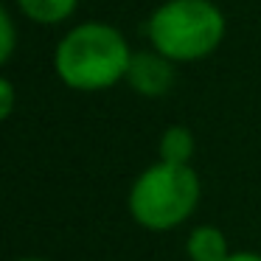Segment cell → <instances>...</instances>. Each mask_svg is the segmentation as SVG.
<instances>
[{
	"instance_id": "1",
	"label": "cell",
	"mask_w": 261,
	"mask_h": 261,
	"mask_svg": "<svg viewBox=\"0 0 261 261\" xmlns=\"http://www.w3.org/2000/svg\"><path fill=\"white\" fill-rule=\"evenodd\" d=\"M135 48L124 31L104 20L76 23L54 48V73L68 90L104 93L126 79Z\"/></svg>"
},
{
	"instance_id": "2",
	"label": "cell",
	"mask_w": 261,
	"mask_h": 261,
	"mask_svg": "<svg viewBox=\"0 0 261 261\" xmlns=\"http://www.w3.org/2000/svg\"><path fill=\"white\" fill-rule=\"evenodd\" d=\"M146 42L177 65L214 57L227 37V17L216 0H163L146 17Z\"/></svg>"
},
{
	"instance_id": "3",
	"label": "cell",
	"mask_w": 261,
	"mask_h": 261,
	"mask_svg": "<svg viewBox=\"0 0 261 261\" xmlns=\"http://www.w3.org/2000/svg\"><path fill=\"white\" fill-rule=\"evenodd\" d=\"M202 202V180L194 166L154 160L132 180L126 211L149 233H171L186 225Z\"/></svg>"
},
{
	"instance_id": "4",
	"label": "cell",
	"mask_w": 261,
	"mask_h": 261,
	"mask_svg": "<svg viewBox=\"0 0 261 261\" xmlns=\"http://www.w3.org/2000/svg\"><path fill=\"white\" fill-rule=\"evenodd\" d=\"M177 82V62L163 57L154 48H143V51L132 54L129 70H126L124 85L129 87L135 96L143 98H163L171 93Z\"/></svg>"
},
{
	"instance_id": "5",
	"label": "cell",
	"mask_w": 261,
	"mask_h": 261,
	"mask_svg": "<svg viewBox=\"0 0 261 261\" xmlns=\"http://www.w3.org/2000/svg\"><path fill=\"white\" fill-rule=\"evenodd\" d=\"M182 250H186L188 261H225L230 255V242H227L222 227L202 222L186 233Z\"/></svg>"
},
{
	"instance_id": "6",
	"label": "cell",
	"mask_w": 261,
	"mask_h": 261,
	"mask_svg": "<svg viewBox=\"0 0 261 261\" xmlns=\"http://www.w3.org/2000/svg\"><path fill=\"white\" fill-rule=\"evenodd\" d=\"M20 17L34 25H62L79 9V0H12Z\"/></svg>"
},
{
	"instance_id": "7",
	"label": "cell",
	"mask_w": 261,
	"mask_h": 261,
	"mask_svg": "<svg viewBox=\"0 0 261 261\" xmlns=\"http://www.w3.org/2000/svg\"><path fill=\"white\" fill-rule=\"evenodd\" d=\"M194 154H197V135H194L191 126L171 124V126H166V129L160 132V138H158V160L191 166Z\"/></svg>"
},
{
	"instance_id": "8",
	"label": "cell",
	"mask_w": 261,
	"mask_h": 261,
	"mask_svg": "<svg viewBox=\"0 0 261 261\" xmlns=\"http://www.w3.org/2000/svg\"><path fill=\"white\" fill-rule=\"evenodd\" d=\"M17 51V23L9 6L0 9V62L9 65Z\"/></svg>"
},
{
	"instance_id": "9",
	"label": "cell",
	"mask_w": 261,
	"mask_h": 261,
	"mask_svg": "<svg viewBox=\"0 0 261 261\" xmlns=\"http://www.w3.org/2000/svg\"><path fill=\"white\" fill-rule=\"evenodd\" d=\"M14 107H17V87L9 76L0 79V121H9L14 115Z\"/></svg>"
},
{
	"instance_id": "10",
	"label": "cell",
	"mask_w": 261,
	"mask_h": 261,
	"mask_svg": "<svg viewBox=\"0 0 261 261\" xmlns=\"http://www.w3.org/2000/svg\"><path fill=\"white\" fill-rule=\"evenodd\" d=\"M225 261H261V253H255V250H230V255Z\"/></svg>"
},
{
	"instance_id": "11",
	"label": "cell",
	"mask_w": 261,
	"mask_h": 261,
	"mask_svg": "<svg viewBox=\"0 0 261 261\" xmlns=\"http://www.w3.org/2000/svg\"><path fill=\"white\" fill-rule=\"evenodd\" d=\"M12 261H51L45 255H20V258H12Z\"/></svg>"
}]
</instances>
